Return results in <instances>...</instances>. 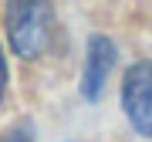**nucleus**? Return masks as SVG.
Instances as JSON below:
<instances>
[{
	"label": "nucleus",
	"mask_w": 152,
	"mask_h": 142,
	"mask_svg": "<svg viewBox=\"0 0 152 142\" xmlns=\"http://www.w3.org/2000/svg\"><path fill=\"white\" fill-rule=\"evenodd\" d=\"M122 108L139 135H152V61H139L125 71Z\"/></svg>",
	"instance_id": "obj_2"
},
{
	"label": "nucleus",
	"mask_w": 152,
	"mask_h": 142,
	"mask_svg": "<svg viewBox=\"0 0 152 142\" xmlns=\"http://www.w3.org/2000/svg\"><path fill=\"white\" fill-rule=\"evenodd\" d=\"M115 64V44L105 34H95L88 41V54H85V71H81V95L88 102H95L102 95L105 81H108V71Z\"/></svg>",
	"instance_id": "obj_3"
},
{
	"label": "nucleus",
	"mask_w": 152,
	"mask_h": 142,
	"mask_svg": "<svg viewBox=\"0 0 152 142\" xmlns=\"http://www.w3.org/2000/svg\"><path fill=\"white\" fill-rule=\"evenodd\" d=\"M0 142H34V139H31L27 129H10V132H4V135H0Z\"/></svg>",
	"instance_id": "obj_4"
},
{
	"label": "nucleus",
	"mask_w": 152,
	"mask_h": 142,
	"mask_svg": "<svg viewBox=\"0 0 152 142\" xmlns=\"http://www.w3.org/2000/svg\"><path fill=\"white\" fill-rule=\"evenodd\" d=\"M4 85H7V64H4V51H0V98H4Z\"/></svg>",
	"instance_id": "obj_5"
},
{
	"label": "nucleus",
	"mask_w": 152,
	"mask_h": 142,
	"mask_svg": "<svg viewBox=\"0 0 152 142\" xmlns=\"http://www.w3.org/2000/svg\"><path fill=\"white\" fill-rule=\"evenodd\" d=\"M4 24L17 58H41L54 34V4L51 0H7Z\"/></svg>",
	"instance_id": "obj_1"
}]
</instances>
